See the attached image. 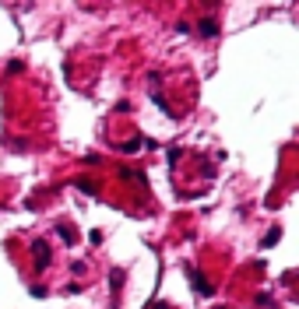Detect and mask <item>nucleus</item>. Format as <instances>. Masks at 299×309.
<instances>
[{
    "mask_svg": "<svg viewBox=\"0 0 299 309\" xmlns=\"http://www.w3.org/2000/svg\"><path fill=\"white\" fill-rule=\"evenodd\" d=\"M152 309H166V306H162V302H159V306H152Z\"/></svg>",
    "mask_w": 299,
    "mask_h": 309,
    "instance_id": "9b49d317",
    "label": "nucleus"
},
{
    "mask_svg": "<svg viewBox=\"0 0 299 309\" xmlns=\"http://www.w3.org/2000/svg\"><path fill=\"white\" fill-rule=\"evenodd\" d=\"M109 285H113V292H120V285H123V270H113V274H109Z\"/></svg>",
    "mask_w": 299,
    "mask_h": 309,
    "instance_id": "0eeeda50",
    "label": "nucleus"
},
{
    "mask_svg": "<svg viewBox=\"0 0 299 309\" xmlns=\"http://www.w3.org/2000/svg\"><path fill=\"white\" fill-rule=\"evenodd\" d=\"M186 278H190V281H194V288H197V295H211V292H215V288H211V281H208V278L201 274V270H197V267H186Z\"/></svg>",
    "mask_w": 299,
    "mask_h": 309,
    "instance_id": "f03ea898",
    "label": "nucleus"
},
{
    "mask_svg": "<svg viewBox=\"0 0 299 309\" xmlns=\"http://www.w3.org/2000/svg\"><path fill=\"white\" fill-rule=\"evenodd\" d=\"M275 243H278V228H275V232H268V236H264V246H275Z\"/></svg>",
    "mask_w": 299,
    "mask_h": 309,
    "instance_id": "1a4fd4ad",
    "label": "nucleus"
},
{
    "mask_svg": "<svg viewBox=\"0 0 299 309\" xmlns=\"http://www.w3.org/2000/svg\"><path fill=\"white\" fill-rule=\"evenodd\" d=\"M74 186H78L81 193H95V190H99V186H95L92 179H78V183H74Z\"/></svg>",
    "mask_w": 299,
    "mask_h": 309,
    "instance_id": "423d86ee",
    "label": "nucleus"
},
{
    "mask_svg": "<svg viewBox=\"0 0 299 309\" xmlns=\"http://www.w3.org/2000/svg\"><path fill=\"white\" fill-rule=\"evenodd\" d=\"M50 260H53V253H50L46 239H32V267H35V270H46Z\"/></svg>",
    "mask_w": 299,
    "mask_h": 309,
    "instance_id": "f257e3e1",
    "label": "nucleus"
},
{
    "mask_svg": "<svg viewBox=\"0 0 299 309\" xmlns=\"http://www.w3.org/2000/svg\"><path fill=\"white\" fill-rule=\"evenodd\" d=\"M57 236H60L63 243H74V239H78V232H74L70 225H57Z\"/></svg>",
    "mask_w": 299,
    "mask_h": 309,
    "instance_id": "20e7f679",
    "label": "nucleus"
},
{
    "mask_svg": "<svg viewBox=\"0 0 299 309\" xmlns=\"http://www.w3.org/2000/svg\"><path fill=\"white\" fill-rule=\"evenodd\" d=\"M152 102H155V105H159V109H162V112H173V109H169V102H166V99H162V95H152Z\"/></svg>",
    "mask_w": 299,
    "mask_h": 309,
    "instance_id": "6e6552de",
    "label": "nucleus"
},
{
    "mask_svg": "<svg viewBox=\"0 0 299 309\" xmlns=\"http://www.w3.org/2000/svg\"><path fill=\"white\" fill-rule=\"evenodd\" d=\"M120 179H134V183H137L141 190L148 186V179H144V172H130V169H120Z\"/></svg>",
    "mask_w": 299,
    "mask_h": 309,
    "instance_id": "7ed1b4c3",
    "label": "nucleus"
},
{
    "mask_svg": "<svg viewBox=\"0 0 299 309\" xmlns=\"http://www.w3.org/2000/svg\"><path fill=\"white\" fill-rule=\"evenodd\" d=\"M215 32H218V21H215V18H204V21H201V35H204V39H211Z\"/></svg>",
    "mask_w": 299,
    "mask_h": 309,
    "instance_id": "39448f33",
    "label": "nucleus"
},
{
    "mask_svg": "<svg viewBox=\"0 0 299 309\" xmlns=\"http://www.w3.org/2000/svg\"><path fill=\"white\" fill-rule=\"evenodd\" d=\"M141 148V141H127V144H120V151H137Z\"/></svg>",
    "mask_w": 299,
    "mask_h": 309,
    "instance_id": "9d476101",
    "label": "nucleus"
}]
</instances>
